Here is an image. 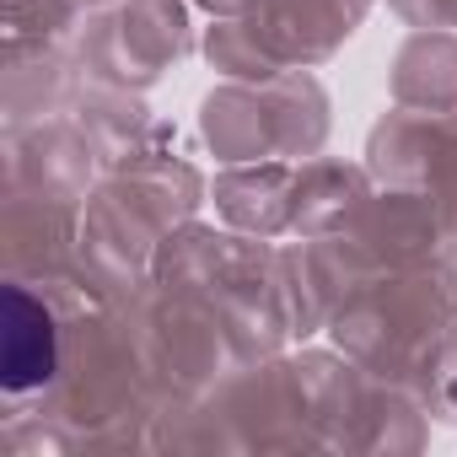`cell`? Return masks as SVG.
Segmentation results:
<instances>
[{"instance_id":"cell-2","label":"cell","mask_w":457,"mask_h":457,"mask_svg":"<svg viewBox=\"0 0 457 457\" xmlns=\"http://www.w3.org/2000/svg\"><path fill=\"white\" fill-rule=\"evenodd\" d=\"M409 22H457V0H393Z\"/></svg>"},{"instance_id":"cell-1","label":"cell","mask_w":457,"mask_h":457,"mask_svg":"<svg viewBox=\"0 0 457 457\" xmlns=\"http://www.w3.org/2000/svg\"><path fill=\"white\" fill-rule=\"evenodd\" d=\"M441 81L457 87V38L420 33V38L398 54V76H393L398 103H414V108H425V113H452V108L441 103V92H436Z\"/></svg>"}]
</instances>
